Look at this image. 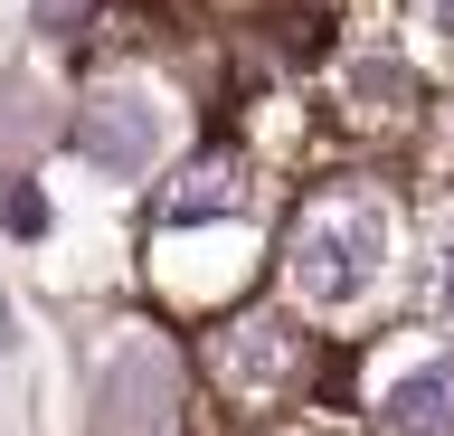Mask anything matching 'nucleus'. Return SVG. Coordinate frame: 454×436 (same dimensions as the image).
I'll return each mask as SVG.
<instances>
[{
    "label": "nucleus",
    "instance_id": "nucleus-5",
    "mask_svg": "<svg viewBox=\"0 0 454 436\" xmlns=\"http://www.w3.org/2000/svg\"><path fill=\"white\" fill-rule=\"evenodd\" d=\"M379 427H388V436H454V361L397 370L388 399H379Z\"/></svg>",
    "mask_w": 454,
    "mask_h": 436
},
{
    "label": "nucleus",
    "instance_id": "nucleus-8",
    "mask_svg": "<svg viewBox=\"0 0 454 436\" xmlns=\"http://www.w3.org/2000/svg\"><path fill=\"white\" fill-rule=\"evenodd\" d=\"M426 20H435V29H445V38H454V0H426Z\"/></svg>",
    "mask_w": 454,
    "mask_h": 436
},
{
    "label": "nucleus",
    "instance_id": "nucleus-6",
    "mask_svg": "<svg viewBox=\"0 0 454 436\" xmlns=\"http://www.w3.org/2000/svg\"><path fill=\"white\" fill-rule=\"evenodd\" d=\"M255 190H247V171L237 162H199L180 190H170V228H208V218H237Z\"/></svg>",
    "mask_w": 454,
    "mask_h": 436
},
{
    "label": "nucleus",
    "instance_id": "nucleus-1",
    "mask_svg": "<svg viewBox=\"0 0 454 436\" xmlns=\"http://www.w3.org/2000/svg\"><path fill=\"white\" fill-rule=\"evenodd\" d=\"M388 209L369 200V190H340V200H322L294 228V257H284V275H294V294H303L312 313H350V304H369V285L388 275Z\"/></svg>",
    "mask_w": 454,
    "mask_h": 436
},
{
    "label": "nucleus",
    "instance_id": "nucleus-7",
    "mask_svg": "<svg viewBox=\"0 0 454 436\" xmlns=\"http://www.w3.org/2000/svg\"><path fill=\"white\" fill-rule=\"evenodd\" d=\"M426 322H454V228L435 237V257H426Z\"/></svg>",
    "mask_w": 454,
    "mask_h": 436
},
{
    "label": "nucleus",
    "instance_id": "nucleus-2",
    "mask_svg": "<svg viewBox=\"0 0 454 436\" xmlns=\"http://www.w3.org/2000/svg\"><path fill=\"white\" fill-rule=\"evenodd\" d=\"M85 436H180V361L161 342H123L95 361V427Z\"/></svg>",
    "mask_w": 454,
    "mask_h": 436
},
{
    "label": "nucleus",
    "instance_id": "nucleus-3",
    "mask_svg": "<svg viewBox=\"0 0 454 436\" xmlns=\"http://www.w3.org/2000/svg\"><path fill=\"white\" fill-rule=\"evenodd\" d=\"M76 152H85V171L95 180H142L152 162L170 152V105L152 86H95L76 105Z\"/></svg>",
    "mask_w": 454,
    "mask_h": 436
},
{
    "label": "nucleus",
    "instance_id": "nucleus-4",
    "mask_svg": "<svg viewBox=\"0 0 454 436\" xmlns=\"http://www.w3.org/2000/svg\"><path fill=\"white\" fill-rule=\"evenodd\" d=\"M294 361H303V342H294V322H284V313L227 322L218 351H208V370H218L237 399H265V389H284V379H294Z\"/></svg>",
    "mask_w": 454,
    "mask_h": 436
}]
</instances>
